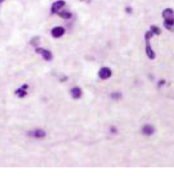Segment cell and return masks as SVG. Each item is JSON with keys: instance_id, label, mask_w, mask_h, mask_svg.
I'll return each mask as SVG.
<instances>
[{"instance_id": "cell-1", "label": "cell", "mask_w": 174, "mask_h": 176, "mask_svg": "<svg viewBox=\"0 0 174 176\" xmlns=\"http://www.w3.org/2000/svg\"><path fill=\"white\" fill-rule=\"evenodd\" d=\"M164 26L170 31H174V10L171 8H166L163 11Z\"/></svg>"}, {"instance_id": "cell-2", "label": "cell", "mask_w": 174, "mask_h": 176, "mask_svg": "<svg viewBox=\"0 0 174 176\" xmlns=\"http://www.w3.org/2000/svg\"><path fill=\"white\" fill-rule=\"evenodd\" d=\"M154 35V34L151 31H148L145 34V40H146V52L148 57L150 59H155L156 57L155 52L152 50L151 47V45L150 44V40L152 36Z\"/></svg>"}, {"instance_id": "cell-3", "label": "cell", "mask_w": 174, "mask_h": 176, "mask_svg": "<svg viewBox=\"0 0 174 176\" xmlns=\"http://www.w3.org/2000/svg\"><path fill=\"white\" fill-rule=\"evenodd\" d=\"M27 136L35 139H43L45 138L47 136V133L45 130L42 129H35L29 131L27 133Z\"/></svg>"}, {"instance_id": "cell-4", "label": "cell", "mask_w": 174, "mask_h": 176, "mask_svg": "<svg viewBox=\"0 0 174 176\" xmlns=\"http://www.w3.org/2000/svg\"><path fill=\"white\" fill-rule=\"evenodd\" d=\"M35 51L36 53H38V54L42 56V58L45 61H50L53 59V55L52 52L51 51L48 50V49L41 48V47H37Z\"/></svg>"}, {"instance_id": "cell-5", "label": "cell", "mask_w": 174, "mask_h": 176, "mask_svg": "<svg viewBox=\"0 0 174 176\" xmlns=\"http://www.w3.org/2000/svg\"><path fill=\"white\" fill-rule=\"evenodd\" d=\"M66 2L65 0H57L54 2L51 8V14H57L62 8L65 6Z\"/></svg>"}, {"instance_id": "cell-6", "label": "cell", "mask_w": 174, "mask_h": 176, "mask_svg": "<svg viewBox=\"0 0 174 176\" xmlns=\"http://www.w3.org/2000/svg\"><path fill=\"white\" fill-rule=\"evenodd\" d=\"M51 33L54 38H60L65 34V29L63 27L57 26L53 27Z\"/></svg>"}, {"instance_id": "cell-7", "label": "cell", "mask_w": 174, "mask_h": 176, "mask_svg": "<svg viewBox=\"0 0 174 176\" xmlns=\"http://www.w3.org/2000/svg\"><path fill=\"white\" fill-rule=\"evenodd\" d=\"M112 72L108 67H102L99 71V77L102 80H107L111 77Z\"/></svg>"}, {"instance_id": "cell-8", "label": "cell", "mask_w": 174, "mask_h": 176, "mask_svg": "<svg viewBox=\"0 0 174 176\" xmlns=\"http://www.w3.org/2000/svg\"><path fill=\"white\" fill-rule=\"evenodd\" d=\"M29 88V85L27 84H23L20 88H17L15 91V95H17L19 98H23L27 95V89Z\"/></svg>"}, {"instance_id": "cell-9", "label": "cell", "mask_w": 174, "mask_h": 176, "mask_svg": "<svg viewBox=\"0 0 174 176\" xmlns=\"http://www.w3.org/2000/svg\"><path fill=\"white\" fill-rule=\"evenodd\" d=\"M70 93H71V95L73 99H77L81 97L82 92V90L80 89V88L78 87H75L71 89V91H70Z\"/></svg>"}, {"instance_id": "cell-10", "label": "cell", "mask_w": 174, "mask_h": 176, "mask_svg": "<svg viewBox=\"0 0 174 176\" xmlns=\"http://www.w3.org/2000/svg\"><path fill=\"white\" fill-rule=\"evenodd\" d=\"M155 132V129L153 128V126L149 125H145L142 128V133L143 134L146 135V136H151Z\"/></svg>"}, {"instance_id": "cell-11", "label": "cell", "mask_w": 174, "mask_h": 176, "mask_svg": "<svg viewBox=\"0 0 174 176\" xmlns=\"http://www.w3.org/2000/svg\"><path fill=\"white\" fill-rule=\"evenodd\" d=\"M57 14L59 15L61 18L64 19H70L72 17V12L69 11H67V10L59 11L57 13Z\"/></svg>"}, {"instance_id": "cell-12", "label": "cell", "mask_w": 174, "mask_h": 176, "mask_svg": "<svg viewBox=\"0 0 174 176\" xmlns=\"http://www.w3.org/2000/svg\"><path fill=\"white\" fill-rule=\"evenodd\" d=\"M40 40L39 37H38V36L34 37V38H31V41H30V44L34 46H38L39 44H40Z\"/></svg>"}, {"instance_id": "cell-13", "label": "cell", "mask_w": 174, "mask_h": 176, "mask_svg": "<svg viewBox=\"0 0 174 176\" xmlns=\"http://www.w3.org/2000/svg\"><path fill=\"white\" fill-rule=\"evenodd\" d=\"M150 31L153 33V34L156 35H159L161 33V30L160 29V28L155 25H152L150 27Z\"/></svg>"}, {"instance_id": "cell-14", "label": "cell", "mask_w": 174, "mask_h": 176, "mask_svg": "<svg viewBox=\"0 0 174 176\" xmlns=\"http://www.w3.org/2000/svg\"><path fill=\"white\" fill-rule=\"evenodd\" d=\"M121 97H122L121 93H120L118 92V93L116 92L111 94V98L114 99H118L120 98H121Z\"/></svg>"}, {"instance_id": "cell-15", "label": "cell", "mask_w": 174, "mask_h": 176, "mask_svg": "<svg viewBox=\"0 0 174 176\" xmlns=\"http://www.w3.org/2000/svg\"><path fill=\"white\" fill-rule=\"evenodd\" d=\"M126 11L127 13H131V12H132V8H130V7H127L126 8Z\"/></svg>"}, {"instance_id": "cell-16", "label": "cell", "mask_w": 174, "mask_h": 176, "mask_svg": "<svg viewBox=\"0 0 174 176\" xmlns=\"http://www.w3.org/2000/svg\"><path fill=\"white\" fill-rule=\"evenodd\" d=\"M80 1L81 2H84L86 3H89L91 2V0H80Z\"/></svg>"}, {"instance_id": "cell-17", "label": "cell", "mask_w": 174, "mask_h": 176, "mask_svg": "<svg viewBox=\"0 0 174 176\" xmlns=\"http://www.w3.org/2000/svg\"><path fill=\"white\" fill-rule=\"evenodd\" d=\"M5 1H6V0H0V7H1L2 4L4 2H5Z\"/></svg>"}]
</instances>
